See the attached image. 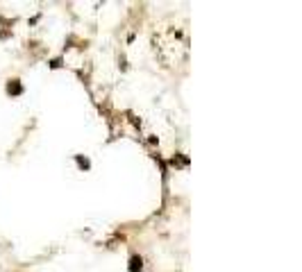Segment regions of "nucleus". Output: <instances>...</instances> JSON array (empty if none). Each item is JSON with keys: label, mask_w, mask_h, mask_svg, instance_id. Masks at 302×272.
Wrapping results in <instances>:
<instances>
[{"label": "nucleus", "mask_w": 302, "mask_h": 272, "mask_svg": "<svg viewBox=\"0 0 302 272\" xmlns=\"http://www.w3.org/2000/svg\"><path fill=\"white\" fill-rule=\"evenodd\" d=\"M7 91L9 93H14V95H19L20 91H23V89H20V84H19V80H14L12 84H9V87H7Z\"/></svg>", "instance_id": "f03ea898"}, {"label": "nucleus", "mask_w": 302, "mask_h": 272, "mask_svg": "<svg viewBox=\"0 0 302 272\" xmlns=\"http://www.w3.org/2000/svg\"><path fill=\"white\" fill-rule=\"evenodd\" d=\"M141 268H143V261H141V256H132V259H130V270L132 272H139Z\"/></svg>", "instance_id": "f257e3e1"}]
</instances>
